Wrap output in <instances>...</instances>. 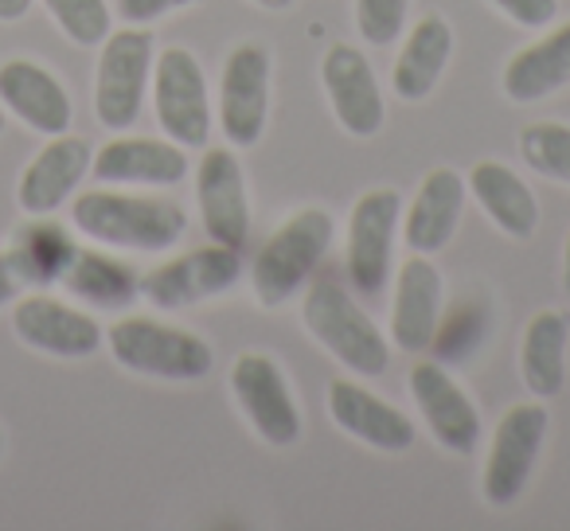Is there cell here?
<instances>
[{
  "mask_svg": "<svg viewBox=\"0 0 570 531\" xmlns=\"http://www.w3.org/2000/svg\"><path fill=\"white\" fill-rule=\"evenodd\" d=\"M71 219L90 243L137 254L168 250L188 230V215L180 204L160 196H137V191H114L110 184L75 196Z\"/></svg>",
  "mask_w": 570,
  "mask_h": 531,
  "instance_id": "obj_1",
  "label": "cell"
},
{
  "mask_svg": "<svg viewBox=\"0 0 570 531\" xmlns=\"http://www.w3.org/2000/svg\"><path fill=\"white\" fill-rule=\"evenodd\" d=\"M333 235V215L321 212V207H302V212L277 223V230L262 243L258 258L250 266V286L258 305L277 309V305L294 302V294H302L305 282L325 262Z\"/></svg>",
  "mask_w": 570,
  "mask_h": 531,
  "instance_id": "obj_2",
  "label": "cell"
},
{
  "mask_svg": "<svg viewBox=\"0 0 570 531\" xmlns=\"http://www.w3.org/2000/svg\"><path fill=\"white\" fill-rule=\"evenodd\" d=\"M302 321L309 328V336L352 375L364 380H380L391 364L387 336L380 333L372 317L352 302V294L336 282L321 278L309 286L302 302Z\"/></svg>",
  "mask_w": 570,
  "mask_h": 531,
  "instance_id": "obj_3",
  "label": "cell"
},
{
  "mask_svg": "<svg viewBox=\"0 0 570 531\" xmlns=\"http://www.w3.org/2000/svg\"><path fill=\"white\" fill-rule=\"evenodd\" d=\"M110 356L126 372L168 383H196L215 367V352L204 336L165 325L157 317H121L106 333Z\"/></svg>",
  "mask_w": 570,
  "mask_h": 531,
  "instance_id": "obj_4",
  "label": "cell"
},
{
  "mask_svg": "<svg viewBox=\"0 0 570 531\" xmlns=\"http://www.w3.org/2000/svg\"><path fill=\"white\" fill-rule=\"evenodd\" d=\"M153 32L149 28H121L102 40L95 71V118L110 134H126L137 121L153 82Z\"/></svg>",
  "mask_w": 570,
  "mask_h": 531,
  "instance_id": "obj_5",
  "label": "cell"
},
{
  "mask_svg": "<svg viewBox=\"0 0 570 531\" xmlns=\"http://www.w3.org/2000/svg\"><path fill=\"white\" fill-rule=\"evenodd\" d=\"M153 110L168 141L199 149L212 137V98L199 59L188 48H165L153 59Z\"/></svg>",
  "mask_w": 570,
  "mask_h": 531,
  "instance_id": "obj_6",
  "label": "cell"
},
{
  "mask_svg": "<svg viewBox=\"0 0 570 531\" xmlns=\"http://www.w3.org/2000/svg\"><path fill=\"white\" fill-rule=\"evenodd\" d=\"M230 391L238 406L250 419L254 434L274 450H289L302 437V406L294 399V387L285 380L282 364L262 352H243L230 364Z\"/></svg>",
  "mask_w": 570,
  "mask_h": 531,
  "instance_id": "obj_7",
  "label": "cell"
},
{
  "mask_svg": "<svg viewBox=\"0 0 570 531\" xmlns=\"http://www.w3.org/2000/svg\"><path fill=\"white\" fill-rule=\"evenodd\" d=\"M243 278V258L235 246H196V250L168 258L153 266L141 278V297L153 309H188V305L212 302V297L227 294L235 282Z\"/></svg>",
  "mask_w": 570,
  "mask_h": 531,
  "instance_id": "obj_8",
  "label": "cell"
},
{
  "mask_svg": "<svg viewBox=\"0 0 570 531\" xmlns=\"http://www.w3.org/2000/svg\"><path fill=\"white\" fill-rule=\"evenodd\" d=\"M543 442H547V411L539 403L512 406L497 422L481 473V492L492 508H508L523 496Z\"/></svg>",
  "mask_w": 570,
  "mask_h": 531,
  "instance_id": "obj_9",
  "label": "cell"
},
{
  "mask_svg": "<svg viewBox=\"0 0 570 531\" xmlns=\"http://www.w3.org/2000/svg\"><path fill=\"white\" fill-rule=\"evenodd\" d=\"M403 219V196L395 188H372L356 199L348 215V278L356 294L375 297L387 289L391 258H395V230Z\"/></svg>",
  "mask_w": 570,
  "mask_h": 531,
  "instance_id": "obj_10",
  "label": "cell"
},
{
  "mask_svg": "<svg viewBox=\"0 0 570 531\" xmlns=\"http://www.w3.org/2000/svg\"><path fill=\"white\" fill-rule=\"evenodd\" d=\"M219 129L230 149H250L269 121V51L262 43H238L219 75Z\"/></svg>",
  "mask_w": 570,
  "mask_h": 531,
  "instance_id": "obj_11",
  "label": "cell"
},
{
  "mask_svg": "<svg viewBox=\"0 0 570 531\" xmlns=\"http://www.w3.org/2000/svg\"><path fill=\"white\" fill-rule=\"evenodd\" d=\"M12 333L32 352L59 360H87L102 348L106 333L90 313L59 302L40 289H28L24 297L12 302Z\"/></svg>",
  "mask_w": 570,
  "mask_h": 531,
  "instance_id": "obj_12",
  "label": "cell"
},
{
  "mask_svg": "<svg viewBox=\"0 0 570 531\" xmlns=\"http://www.w3.org/2000/svg\"><path fill=\"white\" fill-rule=\"evenodd\" d=\"M321 82H325L328 106L344 134L375 137L387 121V102L375 82V71L356 43H333L321 59Z\"/></svg>",
  "mask_w": 570,
  "mask_h": 531,
  "instance_id": "obj_13",
  "label": "cell"
},
{
  "mask_svg": "<svg viewBox=\"0 0 570 531\" xmlns=\"http://www.w3.org/2000/svg\"><path fill=\"white\" fill-rule=\"evenodd\" d=\"M406 387L426 419V430L434 442L450 453H473L481 442V414H476L473 399L461 391V383L445 372L434 360H419L406 375Z\"/></svg>",
  "mask_w": 570,
  "mask_h": 531,
  "instance_id": "obj_14",
  "label": "cell"
},
{
  "mask_svg": "<svg viewBox=\"0 0 570 531\" xmlns=\"http://www.w3.org/2000/svg\"><path fill=\"white\" fill-rule=\"evenodd\" d=\"M90 141L87 137H71V129L59 137H51L32 160L28 168L20 173L17 184V204L28 219L36 215H56L67 199L79 191V184L90 176Z\"/></svg>",
  "mask_w": 570,
  "mask_h": 531,
  "instance_id": "obj_15",
  "label": "cell"
},
{
  "mask_svg": "<svg viewBox=\"0 0 570 531\" xmlns=\"http://www.w3.org/2000/svg\"><path fill=\"white\" fill-rule=\"evenodd\" d=\"M442 302L445 282L430 254H414L403 262L395 278V302H391V341L406 356H422L434 348L438 328H442Z\"/></svg>",
  "mask_w": 570,
  "mask_h": 531,
  "instance_id": "obj_16",
  "label": "cell"
},
{
  "mask_svg": "<svg viewBox=\"0 0 570 531\" xmlns=\"http://www.w3.org/2000/svg\"><path fill=\"white\" fill-rule=\"evenodd\" d=\"M0 106L4 114L28 126L32 134L59 137L71 129L75 106L67 87L36 59H9L0 63Z\"/></svg>",
  "mask_w": 570,
  "mask_h": 531,
  "instance_id": "obj_17",
  "label": "cell"
},
{
  "mask_svg": "<svg viewBox=\"0 0 570 531\" xmlns=\"http://www.w3.org/2000/svg\"><path fill=\"white\" fill-rule=\"evenodd\" d=\"M196 199L204 215V230L212 243L243 250L250 235V204H246L243 165L230 149H207L196 168Z\"/></svg>",
  "mask_w": 570,
  "mask_h": 531,
  "instance_id": "obj_18",
  "label": "cell"
},
{
  "mask_svg": "<svg viewBox=\"0 0 570 531\" xmlns=\"http://www.w3.org/2000/svg\"><path fill=\"white\" fill-rule=\"evenodd\" d=\"M98 184H134V188H168L188 176V153L168 137H114L90 160Z\"/></svg>",
  "mask_w": 570,
  "mask_h": 531,
  "instance_id": "obj_19",
  "label": "cell"
},
{
  "mask_svg": "<svg viewBox=\"0 0 570 531\" xmlns=\"http://www.w3.org/2000/svg\"><path fill=\"white\" fill-rule=\"evenodd\" d=\"M328 414H333V422L344 434L372 445V450L406 453L414 445V422L395 403L360 387L356 380L328 383Z\"/></svg>",
  "mask_w": 570,
  "mask_h": 531,
  "instance_id": "obj_20",
  "label": "cell"
},
{
  "mask_svg": "<svg viewBox=\"0 0 570 531\" xmlns=\"http://www.w3.org/2000/svg\"><path fill=\"white\" fill-rule=\"evenodd\" d=\"M465 176H458L453 168H434L426 180L419 184L411 207L399 223H403V243L411 246V254H438L450 246V238L458 235L461 212H465Z\"/></svg>",
  "mask_w": 570,
  "mask_h": 531,
  "instance_id": "obj_21",
  "label": "cell"
},
{
  "mask_svg": "<svg viewBox=\"0 0 570 531\" xmlns=\"http://www.w3.org/2000/svg\"><path fill=\"white\" fill-rule=\"evenodd\" d=\"M465 188L508 238L528 243V238L535 235L539 199H535V191L528 188V180H523L520 173H512L504 160H476Z\"/></svg>",
  "mask_w": 570,
  "mask_h": 531,
  "instance_id": "obj_22",
  "label": "cell"
},
{
  "mask_svg": "<svg viewBox=\"0 0 570 531\" xmlns=\"http://www.w3.org/2000/svg\"><path fill=\"white\" fill-rule=\"evenodd\" d=\"M500 87L520 106L543 102V98L559 95L562 87H570V24L554 28L539 43H528L523 51H515L508 59Z\"/></svg>",
  "mask_w": 570,
  "mask_h": 531,
  "instance_id": "obj_23",
  "label": "cell"
},
{
  "mask_svg": "<svg viewBox=\"0 0 570 531\" xmlns=\"http://www.w3.org/2000/svg\"><path fill=\"white\" fill-rule=\"evenodd\" d=\"M453 59V28L442 17H422L411 28L403 51L391 71V87L403 102H422L434 95L438 79H442L445 63Z\"/></svg>",
  "mask_w": 570,
  "mask_h": 531,
  "instance_id": "obj_24",
  "label": "cell"
},
{
  "mask_svg": "<svg viewBox=\"0 0 570 531\" xmlns=\"http://www.w3.org/2000/svg\"><path fill=\"white\" fill-rule=\"evenodd\" d=\"M567 348H570L567 313L543 309L528 321L520 344V375H523V387L535 399H554L567 387Z\"/></svg>",
  "mask_w": 570,
  "mask_h": 531,
  "instance_id": "obj_25",
  "label": "cell"
},
{
  "mask_svg": "<svg viewBox=\"0 0 570 531\" xmlns=\"http://www.w3.org/2000/svg\"><path fill=\"white\" fill-rule=\"evenodd\" d=\"M59 282L75 297L98 305V309H126V305H134L141 297V278L102 250H75L71 266H67Z\"/></svg>",
  "mask_w": 570,
  "mask_h": 531,
  "instance_id": "obj_26",
  "label": "cell"
},
{
  "mask_svg": "<svg viewBox=\"0 0 570 531\" xmlns=\"http://www.w3.org/2000/svg\"><path fill=\"white\" fill-rule=\"evenodd\" d=\"M75 250H79L75 238L67 235L59 223H51L48 215H36V223L20 227L17 238L9 243V254L17 258L28 289H43V286H51V282L63 278Z\"/></svg>",
  "mask_w": 570,
  "mask_h": 531,
  "instance_id": "obj_27",
  "label": "cell"
},
{
  "mask_svg": "<svg viewBox=\"0 0 570 531\" xmlns=\"http://www.w3.org/2000/svg\"><path fill=\"white\" fill-rule=\"evenodd\" d=\"M520 157L531 173L554 184H570V126L562 121H531L520 134Z\"/></svg>",
  "mask_w": 570,
  "mask_h": 531,
  "instance_id": "obj_28",
  "label": "cell"
},
{
  "mask_svg": "<svg viewBox=\"0 0 570 531\" xmlns=\"http://www.w3.org/2000/svg\"><path fill=\"white\" fill-rule=\"evenodd\" d=\"M43 9L75 48H102L114 32V12L106 0H43Z\"/></svg>",
  "mask_w": 570,
  "mask_h": 531,
  "instance_id": "obj_29",
  "label": "cell"
},
{
  "mask_svg": "<svg viewBox=\"0 0 570 531\" xmlns=\"http://www.w3.org/2000/svg\"><path fill=\"white\" fill-rule=\"evenodd\" d=\"M411 0H356V28L364 43L387 48L403 36Z\"/></svg>",
  "mask_w": 570,
  "mask_h": 531,
  "instance_id": "obj_30",
  "label": "cell"
},
{
  "mask_svg": "<svg viewBox=\"0 0 570 531\" xmlns=\"http://www.w3.org/2000/svg\"><path fill=\"white\" fill-rule=\"evenodd\" d=\"M492 4L520 28H547L559 17V0H492Z\"/></svg>",
  "mask_w": 570,
  "mask_h": 531,
  "instance_id": "obj_31",
  "label": "cell"
},
{
  "mask_svg": "<svg viewBox=\"0 0 570 531\" xmlns=\"http://www.w3.org/2000/svg\"><path fill=\"white\" fill-rule=\"evenodd\" d=\"M191 4H199V0H118V17L126 20V24H153V20L168 17V12H180V9H191Z\"/></svg>",
  "mask_w": 570,
  "mask_h": 531,
  "instance_id": "obj_32",
  "label": "cell"
},
{
  "mask_svg": "<svg viewBox=\"0 0 570 531\" xmlns=\"http://www.w3.org/2000/svg\"><path fill=\"white\" fill-rule=\"evenodd\" d=\"M20 294H28V282L20 274L17 258L9 250H0V309H9Z\"/></svg>",
  "mask_w": 570,
  "mask_h": 531,
  "instance_id": "obj_33",
  "label": "cell"
},
{
  "mask_svg": "<svg viewBox=\"0 0 570 531\" xmlns=\"http://www.w3.org/2000/svg\"><path fill=\"white\" fill-rule=\"evenodd\" d=\"M36 0H0V24H17V20L28 17Z\"/></svg>",
  "mask_w": 570,
  "mask_h": 531,
  "instance_id": "obj_34",
  "label": "cell"
},
{
  "mask_svg": "<svg viewBox=\"0 0 570 531\" xmlns=\"http://www.w3.org/2000/svg\"><path fill=\"white\" fill-rule=\"evenodd\" d=\"M258 9H269V12H285V9H294V0H254Z\"/></svg>",
  "mask_w": 570,
  "mask_h": 531,
  "instance_id": "obj_35",
  "label": "cell"
},
{
  "mask_svg": "<svg viewBox=\"0 0 570 531\" xmlns=\"http://www.w3.org/2000/svg\"><path fill=\"white\" fill-rule=\"evenodd\" d=\"M562 289L570 297V238H567V258H562Z\"/></svg>",
  "mask_w": 570,
  "mask_h": 531,
  "instance_id": "obj_36",
  "label": "cell"
},
{
  "mask_svg": "<svg viewBox=\"0 0 570 531\" xmlns=\"http://www.w3.org/2000/svg\"><path fill=\"white\" fill-rule=\"evenodd\" d=\"M0 134H4V106H0Z\"/></svg>",
  "mask_w": 570,
  "mask_h": 531,
  "instance_id": "obj_37",
  "label": "cell"
},
{
  "mask_svg": "<svg viewBox=\"0 0 570 531\" xmlns=\"http://www.w3.org/2000/svg\"><path fill=\"white\" fill-rule=\"evenodd\" d=\"M0 450H4V442H0Z\"/></svg>",
  "mask_w": 570,
  "mask_h": 531,
  "instance_id": "obj_38",
  "label": "cell"
}]
</instances>
